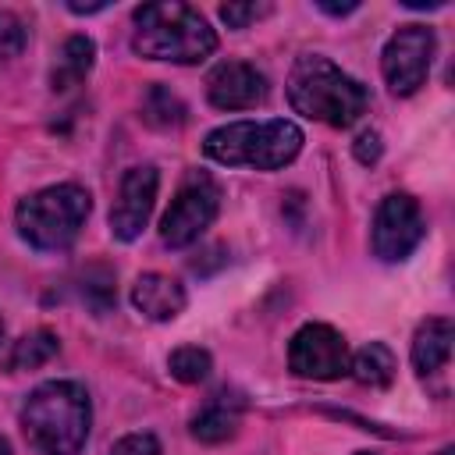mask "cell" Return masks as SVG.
Here are the masks:
<instances>
[{
	"instance_id": "6da1fadb",
	"label": "cell",
	"mask_w": 455,
	"mask_h": 455,
	"mask_svg": "<svg viewBox=\"0 0 455 455\" xmlns=\"http://www.w3.org/2000/svg\"><path fill=\"white\" fill-rule=\"evenodd\" d=\"M89 395L75 380L39 384L21 405V430L43 455H78L89 437Z\"/></svg>"
},
{
	"instance_id": "7a4b0ae2",
	"label": "cell",
	"mask_w": 455,
	"mask_h": 455,
	"mask_svg": "<svg viewBox=\"0 0 455 455\" xmlns=\"http://www.w3.org/2000/svg\"><path fill=\"white\" fill-rule=\"evenodd\" d=\"M284 89L295 114L309 121H323L331 128H348L352 121H359V114H366L370 103L366 89L320 53L299 57Z\"/></svg>"
},
{
	"instance_id": "3957f363",
	"label": "cell",
	"mask_w": 455,
	"mask_h": 455,
	"mask_svg": "<svg viewBox=\"0 0 455 455\" xmlns=\"http://www.w3.org/2000/svg\"><path fill=\"white\" fill-rule=\"evenodd\" d=\"M135 53L171 64H199L217 50V32L188 4H146L135 11Z\"/></svg>"
},
{
	"instance_id": "277c9868",
	"label": "cell",
	"mask_w": 455,
	"mask_h": 455,
	"mask_svg": "<svg viewBox=\"0 0 455 455\" xmlns=\"http://www.w3.org/2000/svg\"><path fill=\"white\" fill-rule=\"evenodd\" d=\"M302 149L299 124L274 117V121H231L206 135L203 153L224 167H256L277 171L291 164Z\"/></svg>"
},
{
	"instance_id": "5b68a950",
	"label": "cell",
	"mask_w": 455,
	"mask_h": 455,
	"mask_svg": "<svg viewBox=\"0 0 455 455\" xmlns=\"http://www.w3.org/2000/svg\"><path fill=\"white\" fill-rule=\"evenodd\" d=\"M89 217V192L78 185H50L18 203V235L39 252L68 249Z\"/></svg>"
},
{
	"instance_id": "8992f818",
	"label": "cell",
	"mask_w": 455,
	"mask_h": 455,
	"mask_svg": "<svg viewBox=\"0 0 455 455\" xmlns=\"http://www.w3.org/2000/svg\"><path fill=\"white\" fill-rule=\"evenodd\" d=\"M220 210V188L213 185V178L206 174H188L185 185L178 188V196L171 199L164 220H160V238L171 249H185L192 245L217 217Z\"/></svg>"
},
{
	"instance_id": "52a82bcc",
	"label": "cell",
	"mask_w": 455,
	"mask_h": 455,
	"mask_svg": "<svg viewBox=\"0 0 455 455\" xmlns=\"http://www.w3.org/2000/svg\"><path fill=\"white\" fill-rule=\"evenodd\" d=\"M434 50H437L434 28H427V25H402L384 43V53H380V71H384L387 89L395 96L416 92L427 82V75H430Z\"/></svg>"
},
{
	"instance_id": "ba28073f",
	"label": "cell",
	"mask_w": 455,
	"mask_h": 455,
	"mask_svg": "<svg viewBox=\"0 0 455 455\" xmlns=\"http://www.w3.org/2000/svg\"><path fill=\"white\" fill-rule=\"evenodd\" d=\"M423 235H427V220H423V210L412 196L395 192L377 206L370 242H373V252L380 259H387V263L405 259L423 242Z\"/></svg>"
},
{
	"instance_id": "9c48e42d",
	"label": "cell",
	"mask_w": 455,
	"mask_h": 455,
	"mask_svg": "<svg viewBox=\"0 0 455 455\" xmlns=\"http://www.w3.org/2000/svg\"><path fill=\"white\" fill-rule=\"evenodd\" d=\"M288 366L295 377L309 380H338L348 373V345L327 323H306L295 331L288 345Z\"/></svg>"
},
{
	"instance_id": "30bf717a",
	"label": "cell",
	"mask_w": 455,
	"mask_h": 455,
	"mask_svg": "<svg viewBox=\"0 0 455 455\" xmlns=\"http://www.w3.org/2000/svg\"><path fill=\"white\" fill-rule=\"evenodd\" d=\"M156 185H160V174L149 164L124 171L117 199L110 206V235L114 238L135 242L142 235V228H146V220L153 213V203H156Z\"/></svg>"
},
{
	"instance_id": "8fae6325",
	"label": "cell",
	"mask_w": 455,
	"mask_h": 455,
	"mask_svg": "<svg viewBox=\"0 0 455 455\" xmlns=\"http://www.w3.org/2000/svg\"><path fill=\"white\" fill-rule=\"evenodd\" d=\"M206 96L217 110H249L263 103L267 96V78L242 60H224L210 71L206 78Z\"/></svg>"
},
{
	"instance_id": "7c38bea8",
	"label": "cell",
	"mask_w": 455,
	"mask_h": 455,
	"mask_svg": "<svg viewBox=\"0 0 455 455\" xmlns=\"http://www.w3.org/2000/svg\"><path fill=\"white\" fill-rule=\"evenodd\" d=\"M242 409H245L242 395L220 387V391L210 395L206 405L192 416V437H196V441H206V444H220V441H228V437L238 430Z\"/></svg>"
},
{
	"instance_id": "4fadbf2b",
	"label": "cell",
	"mask_w": 455,
	"mask_h": 455,
	"mask_svg": "<svg viewBox=\"0 0 455 455\" xmlns=\"http://www.w3.org/2000/svg\"><path fill=\"white\" fill-rule=\"evenodd\" d=\"M132 302L149 320H174L185 309V288L167 274H142L132 284Z\"/></svg>"
},
{
	"instance_id": "5bb4252c",
	"label": "cell",
	"mask_w": 455,
	"mask_h": 455,
	"mask_svg": "<svg viewBox=\"0 0 455 455\" xmlns=\"http://www.w3.org/2000/svg\"><path fill=\"white\" fill-rule=\"evenodd\" d=\"M451 359V320L448 316H434L416 331L412 341V366L419 377H434L448 366Z\"/></svg>"
},
{
	"instance_id": "9a60e30c",
	"label": "cell",
	"mask_w": 455,
	"mask_h": 455,
	"mask_svg": "<svg viewBox=\"0 0 455 455\" xmlns=\"http://www.w3.org/2000/svg\"><path fill=\"white\" fill-rule=\"evenodd\" d=\"M92 57H96V43H92L89 36H71V39H64L60 50H57V60H53V75H50L53 89H71V85H78V82L89 75Z\"/></svg>"
},
{
	"instance_id": "2e32d148",
	"label": "cell",
	"mask_w": 455,
	"mask_h": 455,
	"mask_svg": "<svg viewBox=\"0 0 455 455\" xmlns=\"http://www.w3.org/2000/svg\"><path fill=\"white\" fill-rule=\"evenodd\" d=\"M348 370L359 384H370V387H387L395 380V352L384 345V341H370L355 352V359H348Z\"/></svg>"
},
{
	"instance_id": "e0dca14e",
	"label": "cell",
	"mask_w": 455,
	"mask_h": 455,
	"mask_svg": "<svg viewBox=\"0 0 455 455\" xmlns=\"http://www.w3.org/2000/svg\"><path fill=\"white\" fill-rule=\"evenodd\" d=\"M57 355V334L50 331H32L21 341H14L11 355H7V370H36L43 363H50Z\"/></svg>"
},
{
	"instance_id": "ac0fdd59",
	"label": "cell",
	"mask_w": 455,
	"mask_h": 455,
	"mask_svg": "<svg viewBox=\"0 0 455 455\" xmlns=\"http://www.w3.org/2000/svg\"><path fill=\"white\" fill-rule=\"evenodd\" d=\"M142 110H146V121L156 124V128H174V124L185 121V103H181L171 89H164V85H153V89L146 92Z\"/></svg>"
},
{
	"instance_id": "d6986e66",
	"label": "cell",
	"mask_w": 455,
	"mask_h": 455,
	"mask_svg": "<svg viewBox=\"0 0 455 455\" xmlns=\"http://www.w3.org/2000/svg\"><path fill=\"white\" fill-rule=\"evenodd\" d=\"M167 366H171V377H178L181 384H199V380L210 377V366H213V363H210V352H206V348H199V345H181V348L171 352Z\"/></svg>"
},
{
	"instance_id": "ffe728a7",
	"label": "cell",
	"mask_w": 455,
	"mask_h": 455,
	"mask_svg": "<svg viewBox=\"0 0 455 455\" xmlns=\"http://www.w3.org/2000/svg\"><path fill=\"white\" fill-rule=\"evenodd\" d=\"M25 43H28V32H25L21 18L11 11H0V68L11 64L25 50Z\"/></svg>"
},
{
	"instance_id": "44dd1931",
	"label": "cell",
	"mask_w": 455,
	"mask_h": 455,
	"mask_svg": "<svg viewBox=\"0 0 455 455\" xmlns=\"http://www.w3.org/2000/svg\"><path fill=\"white\" fill-rule=\"evenodd\" d=\"M270 14V4H224L220 7V18L231 25V28H245L249 21Z\"/></svg>"
},
{
	"instance_id": "7402d4cb",
	"label": "cell",
	"mask_w": 455,
	"mask_h": 455,
	"mask_svg": "<svg viewBox=\"0 0 455 455\" xmlns=\"http://www.w3.org/2000/svg\"><path fill=\"white\" fill-rule=\"evenodd\" d=\"M110 455H160V441L153 434H128L110 448Z\"/></svg>"
},
{
	"instance_id": "603a6c76",
	"label": "cell",
	"mask_w": 455,
	"mask_h": 455,
	"mask_svg": "<svg viewBox=\"0 0 455 455\" xmlns=\"http://www.w3.org/2000/svg\"><path fill=\"white\" fill-rule=\"evenodd\" d=\"M352 149H355V160L359 164H377L380 160V135L377 132H363Z\"/></svg>"
},
{
	"instance_id": "cb8c5ba5",
	"label": "cell",
	"mask_w": 455,
	"mask_h": 455,
	"mask_svg": "<svg viewBox=\"0 0 455 455\" xmlns=\"http://www.w3.org/2000/svg\"><path fill=\"white\" fill-rule=\"evenodd\" d=\"M359 4H320V11H327V14H352Z\"/></svg>"
},
{
	"instance_id": "d4e9b609",
	"label": "cell",
	"mask_w": 455,
	"mask_h": 455,
	"mask_svg": "<svg viewBox=\"0 0 455 455\" xmlns=\"http://www.w3.org/2000/svg\"><path fill=\"white\" fill-rule=\"evenodd\" d=\"M75 14H92V11H103L107 4H68Z\"/></svg>"
},
{
	"instance_id": "484cf974",
	"label": "cell",
	"mask_w": 455,
	"mask_h": 455,
	"mask_svg": "<svg viewBox=\"0 0 455 455\" xmlns=\"http://www.w3.org/2000/svg\"><path fill=\"white\" fill-rule=\"evenodd\" d=\"M0 455H11V448H7V441L0 437Z\"/></svg>"
},
{
	"instance_id": "4316f807",
	"label": "cell",
	"mask_w": 455,
	"mask_h": 455,
	"mask_svg": "<svg viewBox=\"0 0 455 455\" xmlns=\"http://www.w3.org/2000/svg\"><path fill=\"white\" fill-rule=\"evenodd\" d=\"M437 455H451V448H441V451H437Z\"/></svg>"
},
{
	"instance_id": "83f0119b",
	"label": "cell",
	"mask_w": 455,
	"mask_h": 455,
	"mask_svg": "<svg viewBox=\"0 0 455 455\" xmlns=\"http://www.w3.org/2000/svg\"><path fill=\"white\" fill-rule=\"evenodd\" d=\"M355 455H370V451H355Z\"/></svg>"
},
{
	"instance_id": "f1b7e54d",
	"label": "cell",
	"mask_w": 455,
	"mask_h": 455,
	"mask_svg": "<svg viewBox=\"0 0 455 455\" xmlns=\"http://www.w3.org/2000/svg\"><path fill=\"white\" fill-rule=\"evenodd\" d=\"M0 334H4V323H0Z\"/></svg>"
}]
</instances>
